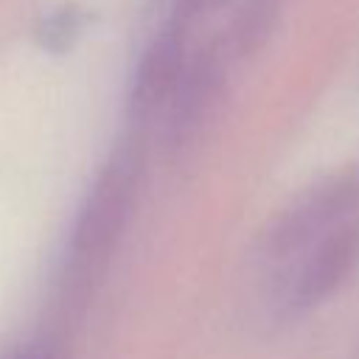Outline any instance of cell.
Wrapping results in <instances>:
<instances>
[{
	"label": "cell",
	"instance_id": "cell-1",
	"mask_svg": "<svg viewBox=\"0 0 359 359\" xmlns=\"http://www.w3.org/2000/svg\"><path fill=\"white\" fill-rule=\"evenodd\" d=\"M359 261V185L334 180L311 188L269 227L261 244L264 303L292 320L325 303Z\"/></svg>",
	"mask_w": 359,
	"mask_h": 359
},
{
	"label": "cell",
	"instance_id": "cell-2",
	"mask_svg": "<svg viewBox=\"0 0 359 359\" xmlns=\"http://www.w3.org/2000/svg\"><path fill=\"white\" fill-rule=\"evenodd\" d=\"M135 177H137L135 149H121L98 174L70 238L67 266L73 283H84L109 255L132 202Z\"/></svg>",
	"mask_w": 359,
	"mask_h": 359
},
{
	"label": "cell",
	"instance_id": "cell-3",
	"mask_svg": "<svg viewBox=\"0 0 359 359\" xmlns=\"http://www.w3.org/2000/svg\"><path fill=\"white\" fill-rule=\"evenodd\" d=\"M227 81V50L216 42L188 50L177 84L165 104V135L174 149L191 143L216 112Z\"/></svg>",
	"mask_w": 359,
	"mask_h": 359
},
{
	"label": "cell",
	"instance_id": "cell-4",
	"mask_svg": "<svg viewBox=\"0 0 359 359\" xmlns=\"http://www.w3.org/2000/svg\"><path fill=\"white\" fill-rule=\"evenodd\" d=\"M188 36L191 28L165 20L146 45L129 87V115L137 126L149 123L160 109H165L177 76L188 59Z\"/></svg>",
	"mask_w": 359,
	"mask_h": 359
},
{
	"label": "cell",
	"instance_id": "cell-5",
	"mask_svg": "<svg viewBox=\"0 0 359 359\" xmlns=\"http://www.w3.org/2000/svg\"><path fill=\"white\" fill-rule=\"evenodd\" d=\"M84 22H87L84 11H79V8H73V6H65V8H59V11H53V14H48V17L39 20V25H36V39H39V45H42L45 50L62 53V50H67V48L79 39Z\"/></svg>",
	"mask_w": 359,
	"mask_h": 359
},
{
	"label": "cell",
	"instance_id": "cell-6",
	"mask_svg": "<svg viewBox=\"0 0 359 359\" xmlns=\"http://www.w3.org/2000/svg\"><path fill=\"white\" fill-rule=\"evenodd\" d=\"M6 359H65V356L48 345H28V348H20L17 353L6 356Z\"/></svg>",
	"mask_w": 359,
	"mask_h": 359
}]
</instances>
